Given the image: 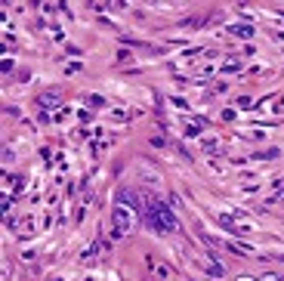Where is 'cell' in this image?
Here are the masks:
<instances>
[{
  "mask_svg": "<svg viewBox=\"0 0 284 281\" xmlns=\"http://www.w3.org/2000/svg\"><path fill=\"white\" fill-rule=\"evenodd\" d=\"M232 31L238 34V38H250V34H254V28H250V25H232Z\"/></svg>",
  "mask_w": 284,
  "mask_h": 281,
  "instance_id": "obj_4",
  "label": "cell"
},
{
  "mask_svg": "<svg viewBox=\"0 0 284 281\" xmlns=\"http://www.w3.org/2000/svg\"><path fill=\"white\" fill-rule=\"evenodd\" d=\"M146 220L154 232H176V216L164 201H148L146 204Z\"/></svg>",
  "mask_w": 284,
  "mask_h": 281,
  "instance_id": "obj_1",
  "label": "cell"
},
{
  "mask_svg": "<svg viewBox=\"0 0 284 281\" xmlns=\"http://www.w3.org/2000/svg\"><path fill=\"white\" fill-rule=\"evenodd\" d=\"M238 281H256V278H247V275H241V278H238Z\"/></svg>",
  "mask_w": 284,
  "mask_h": 281,
  "instance_id": "obj_7",
  "label": "cell"
},
{
  "mask_svg": "<svg viewBox=\"0 0 284 281\" xmlns=\"http://www.w3.org/2000/svg\"><path fill=\"white\" fill-rule=\"evenodd\" d=\"M136 226V210H133V201L124 204V198H118V207H114V238H124L130 235Z\"/></svg>",
  "mask_w": 284,
  "mask_h": 281,
  "instance_id": "obj_2",
  "label": "cell"
},
{
  "mask_svg": "<svg viewBox=\"0 0 284 281\" xmlns=\"http://www.w3.org/2000/svg\"><path fill=\"white\" fill-rule=\"evenodd\" d=\"M262 281H281L278 275H262Z\"/></svg>",
  "mask_w": 284,
  "mask_h": 281,
  "instance_id": "obj_6",
  "label": "cell"
},
{
  "mask_svg": "<svg viewBox=\"0 0 284 281\" xmlns=\"http://www.w3.org/2000/svg\"><path fill=\"white\" fill-rule=\"evenodd\" d=\"M40 102H44V105H56V102H59V96H56V90H52V96H44Z\"/></svg>",
  "mask_w": 284,
  "mask_h": 281,
  "instance_id": "obj_5",
  "label": "cell"
},
{
  "mask_svg": "<svg viewBox=\"0 0 284 281\" xmlns=\"http://www.w3.org/2000/svg\"><path fill=\"white\" fill-rule=\"evenodd\" d=\"M152 272H154L158 278H161V281H170V278H173V272L164 266V262H154V266H152Z\"/></svg>",
  "mask_w": 284,
  "mask_h": 281,
  "instance_id": "obj_3",
  "label": "cell"
}]
</instances>
